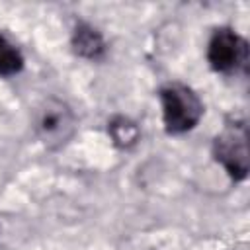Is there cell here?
<instances>
[{
	"instance_id": "1",
	"label": "cell",
	"mask_w": 250,
	"mask_h": 250,
	"mask_svg": "<svg viewBox=\"0 0 250 250\" xmlns=\"http://www.w3.org/2000/svg\"><path fill=\"white\" fill-rule=\"evenodd\" d=\"M164 125L168 133L189 131L201 117L203 105L197 94L182 84H170L160 92Z\"/></svg>"
},
{
	"instance_id": "2",
	"label": "cell",
	"mask_w": 250,
	"mask_h": 250,
	"mask_svg": "<svg viewBox=\"0 0 250 250\" xmlns=\"http://www.w3.org/2000/svg\"><path fill=\"white\" fill-rule=\"evenodd\" d=\"M33 123L37 137L49 148H59L64 143H68L76 129V119L70 107L55 98H49L39 104Z\"/></svg>"
},
{
	"instance_id": "3",
	"label": "cell",
	"mask_w": 250,
	"mask_h": 250,
	"mask_svg": "<svg viewBox=\"0 0 250 250\" xmlns=\"http://www.w3.org/2000/svg\"><path fill=\"white\" fill-rule=\"evenodd\" d=\"M215 156L227 172L240 180L248 172V133L242 123L229 125L215 139Z\"/></svg>"
},
{
	"instance_id": "4",
	"label": "cell",
	"mask_w": 250,
	"mask_h": 250,
	"mask_svg": "<svg viewBox=\"0 0 250 250\" xmlns=\"http://www.w3.org/2000/svg\"><path fill=\"white\" fill-rule=\"evenodd\" d=\"M207 59L211 66L219 72H232L246 64L248 47L242 37L230 29H217L209 41Z\"/></svg>"
},
{
	"instance_id": "5",
	"label": "cell",
	"mask_w": 250,
	"mask_h": 250,
	"mask_svg": "<svg viewBox=\"0 0 250 250\" xmlns=\"http://www.w3.org/2000/svg\"><path fill=\"white\" fill-rule=\"evenodd\" d=\"M72 45H74V51L78 55L88 57V59H96L104 51V41H102L100 33L96 29H92L90 25H78L76 27L74 37H72Z\"/></svg>"
},
{
	"instance_id": "6",
	"label": "cell",
	"mask_w": 250,
	"mask_h": 250,
	"mask_svg": "<svg viewBox=\"0 0 250 250\" xmlns=\"http://www.w3.org/2000/svg\"><path fill=\"white\" fill-rule=\"evenodd\" d=\"M23 66V59L20 55V51L6 39L0 35V76H10L20 72Z\"/></svg>"
},
{
	"instance_id": "7",
	"label": "cell",
	"mask_w": 250,
	"mask_h": 250,
	"mask_svg": "<svg viewBox=\"0 0 250 250\" xmlns=\"http://www.w3.org/2000/svg\"><path fill=\"white\" fill-rule=\"evenodd\" d=\"M109 133H111L115 145H119V146H123V148L135 145V141L139 139V129H137V125H135L131 119H127V117H117V119H113V121L109 123Z\"/></svg>"
}]
</instances>
